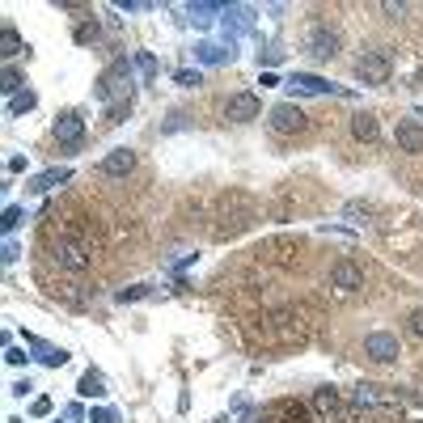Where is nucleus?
I'll list each match as a JSON object with an SVG mask.
<instances>
[{"mask_svg":"<svg viewBox=\"0 0 423 423\" xmlns=\"http://www.w3.org/2000/svg\"><path fill=\"white\" fill-rule=\"evenodd\" d=\"M97 97H102L106 106L131 102V68H127V60H115L111 68L97 77Z\"/></svg>","mask_w":423,"mask_h":423,"instance_id":"obj_1","label":"nucleus"},{"mask_svg":"<svg viewBox=\"0 0 423 423\" xmlns=\"http://www.w3.org/2000/svg\"><path fill=\"white\" fill-rule=\"evenodd\" d=\"M254 221V203L246 199V195H225L221 199V225H216V237H233V233H241L246 225Z\"/></svg>","mask_w":423,"mask_h":423,"instance_id":"obj_2","label":"nucleus"},{"mask_svg":"<svg viewBox=\"0 0 423 423\" xmlns=\"http://www.w3.org/2000/svg\"><path fill=\"white\" fill-rule=\"evenodd\" d=\"M390 72H394V64H390L385 51H364V56L356 60V77H360L364 85H385Z\"/></svg>","mask_w":423,"mask_h":423,"instance_id":"obj_3","label":"nucleus"},{"mask_svg":"<svg viewBox=\"0 0 423 423\" xmlns=\"http://www.w3.org/2000/svg\"><path fill=\"white\" fill-rule=\"evenodd\" d=\"M267 127L276 136H296V131H305V111H301L296 102H280V106H271Z\"/></svg>","mask_w":423,"mask_h":423,"instance_id":"obj_4","label":"nucleus"},{"mask_svg":"<svg viewBox=\"0 0 423 423\" xmlns=\"http://www.w3.org/2000/svg\"><path fill=\"white\" fill-rule=\"evenodd\" d=\"M364 356L373 360V364H394L402 356V347H398V339L390 330H373V335L364 339Z\"/></svg>","mask_w":423,"mask_h":423,"instance_id":"obj_5","label":"nucleus"},{"mask_svg":"<svg viewBox=\"0 0 423 423\" xmlns=\"http://www.w3.org/2000/svg\"><path fill=\"white\" fill-rule=\"evenodd\" d=\"M51 258H56V267H64V271H85L89 267V250L81 241H72V237L51 246Z\"/></svg>","mask_w":423,"mask_h":423,"instance_id":"obj_6","label":"nucleus"},{"mask_svg":"<svg viewBox=\"0 0 423 423\" xmlns=\"http://www.w3.org/2000/svg\"><path fill=\"white\" fill-rule=\"evenodd\" d=\"M258 115H262L258 93H233V97L225 102V119H229V123H254Z\"/></svg>","mask_w":423,"mask_h":423,"instance_id":"obj_7","label":"nucleus"},{"mask_svg":"<svg viewBox=\"0 0 423 423\" xmlns=\"http://www.w3.org/2000/svg\"><path fill=\"white\" fill-rule=\"evenodd\" d=\"M356 406H377V410H398L402 398L390 394L385 385H356Z\"/></svg>","mask_w":423,"mask_h":423,"instance_id":"obj_8","label":"nucleus"},{"mask_svg":"<svg viewBox=\"0 0 423 423\" xmlns=\"http://www.w3.org/2000/svg\"><path fill=\"white\" fill-rule=\"evenodd\" d=\"M309 56L313 60H335L339 56V34L330 26H313L309 30Z\"/></svg>","mask_w":423,"mask_h":423,"instance_id":"obj_9","label":"nucleus"},{"mask_svg":"<svg viewBox=\"0 0 423 423\" xmlns=\"http://www.w3.org/2000/svg\"><path fill=\"white\" fill-rule=\"evenodd\" d=\"M330 284H335L339 292H356V288H364V271L356 267L351 258H339L335 267H330Z\"/></svg>","mask_w":423,"mask_h":423,"instance_id":"obj_10","label":"nucleus"},{"mask_svg":"<svg viewBox=\"0 0 423 423\" xmlns=\"http://www.w3.org/2000/svg\"><path fill=\"white\" fill-rule=\"evenodd\" d=\"M56 140L68 144V148H77V144L85 140V119H81L77 111H64V115L56 119Z\"/></svg>","mask_w":423,"mask_h":423,"instance_id":"obj_11","label":"nucleus"},{"mask_svg":"<svg viewBox=\"0 0 423 423\" xmlns=\"http://www.w3.org/2000/svg\"><path fill=\"white\" fill-rule=\"evenodd\" d=\"M106 178H127L131 170H136V152L131 148H115L111 157H102V166H97Z\"/></svg>","mask_w":423,"mask_h":423,"instance_id":"obj_12","label":"nucleus"},{"mask_svg":"<svg viewBox=\"0 0 423 423\" xmlns=\"http://www.w3.org/2000/svg\"><path fill=\"white\" fill-rule=\"evenodd\" d=\"M394 140H398V148H402V152L419 157V152H423V123H419V119H402V123H398V131H394Z\"/></svg>","mask_w":423,"mask_h":423,"instance_id":"obj_13","label":"nucleus"},{"mask_svg":"<svg viewBox=\"0 0 423 423\" xmlns=\"http://www.w3.org/2000/svg\"><path fill=\"white\" fill-rule=\"evenodd\" d=\"M267 419H271V423H309V406L284 398V402H276V406L267 410Z\"/></svg>","mask_w":423,"mask_h":423,"instance_id":"obj_14","label":"nucleus"},{"mask_svg":"<svg viewBox=\"0 0 423 423\" xmlns=\"http://www.w3.org/2000/svg\"><path fill=\"white\" fill-rule=\"evenodd\" d=\"M313 415H322V419H335V415H339V390H330V385L313 390Z\"/></svg>","mask_w":423,"mask_h":423,"instance_id":"obj_15","label":"nucleus"},{"mask_svg":"<svg viewBox=\"0 0 423 423\" xmlns=\"http://www.w3.org/2000/svg\"><path fill=\"white\" fill-rule=\"evenodd\" d=\"M377 131H381V127H377V115L360 111V115L351 119V136H356V140H377Z\"/></svg>","mask_w":423,"mask_h":423,"instance_id":"obj_16","label":"nucleus"},{"mask_svg":"<svg viewBox=\"0 0 423 423\" xmlns=\"http://www.w3.org/2000/svg\"><path fill=\"white\" fill-rule=\"evenodd\" d=\"M77 394H81V398H102V394H106V381H102V373H93V368H89V373L81 377V385H77Z\"/></svg>","mask_w":423,"mask_h":423,"instance_id":"obj_17","label":"nucleus"},{"mask_svg":"<svg viewBox=\"0 0 423 423\" xmlns=\"http://www.w3.org/2000/svg\"><path fill=\"white\" fill-rule=\"evenodd\" d=\"M0 56H5V60L22 56V34H17L13 26H5V30H0Z\"/></svg>","mask_w":423,"mask_h":423,"instance_id":"obj_18","label":"nucleus"},{"mask_svg":"<svg viewBox=\"0 0 423 423\" xmlns=\"http://www.w3.org/2000/svg\"><path fill=\"white\" fill-rule=\"evenodd\" d=\"M288 85H292V89H305V93H330V89H335V85H326L322 77H305V72H296Z\"/></svg>","mask_w":423,"mask_h":423,"instance_id":"obj_19","label":"nucleus"},{"mask_svg":"<svg viewBox=\"0 0 423 423\" xmlns=\"http://www.w3.org/2000/svg\"><path fill=\"white\" fill-rule=\"evenodd\" d=\"M343 216H347L351 225H364L368 216H373V203H364V199H351V203L343 207Z\"/></svg>","mask_w":423,"mask_h":423,"instance_id":"obj_20","label":"nucleus"},{"mask_svg":"<svg viewBox=\"0 0 423 423\" xmlns=\"http://www.w3.org/2000/svg\"><path fill=\"white\" fill-rule=\"evenodd\" d=\"M56 182H68V170H47L42 178H34V191H51Z\"/></svg>","mask_w":423,"mask_h":423,"instance_id":"obj_21","label":"nucleus"},{"mask_svg":"<svg viewBox=\"0 0 423 423\" xmlns=\"http://www.w3.org/2000/svg\"><path fill=\"white\" fill-rule=\"evenodd\" d=\"M30 106H34V93L26 89V93H13V102H9V111H13V115H26Z\"/></svg>","mask_w":423,"mask_h":423,"instance_id":"obj_22","label":"nucleus"},{"mask_svg":"<svg viewBox=\"0 0 423 423\" xmlns=\"http://www.w3.org/2000/svg\"><path fill=\"white\" fill-rule=\"evenodd\" d=\"M140 296H148V284H136V288H123V292H119L115 301H119V305H127V301H140Z\"/></svg>","mask_w":423,"mask_h":423,"instance_id":"obj_23","label":"nucleus"},{"mask_svg":"<svg viewBox=\"0 0 423 423\" xmlns=\"http://www.w3.org/2000/svg\"><path fill=\"white\" fill-rule=\"evenodd\" d=\"M97 34H102V30H97V22H85V26H81V30H77V42H81V47H85V42H93V38H97Z\"/></svg>","mask_w":423,"mask_h":423,"instance_id":"obj_24","label":"nucleus"},{"mask_svg":"<svg viewBox=\"0 0 423 423\" xmlns=\"http://www.w3.org/2000/svg\"><path fill=\"white\" fill-rule=\"evenodd\" d=\"M5 93H22V72L17 68H5Z\"/></svg>","mask_w":423,"mask_h":423,"instance_id":"obj_25","label":"nucleus"},{"mask_svg":"<svg viewBox=\"0 0 423 423\" xmlns=\"http://www.w3.org/2000/svg\"><path fill=\"white\" fill-rule=\"evenodd\" d=\"M174 81H178L182 89H195V85H199V72H191V68H182V72H174Z\"/></svg>","mask_w":423,"mask_h":423,"instance_id":"obj_26","label":"nucleus"},{"mask_svg":"<svg viewBox=\"0 0 423 423\" xmlns=\"http://www.w3.org/2000/svg\"><path fill=\"white\" fill-rule=\"evenodd\" d=\"M381 13H385V17H402V13H406V5H402V0H385Z\"/></svg>","mask_w":423,"mask_h":423,"instance_id":"obj_27","label":"nucleus"},{"mask_svg":"<svg viewBox=\"0 0 423 423\" xmlns=\"http://www.w3.org/2000/svg\"><path fill=\"white\" fill-rule=\"evenodd\" d=\"M89 423H119L115 410H89Z\"/></svg>","mask_w":423,"mask_h":423,"instance_id":"obj_28","label":"nucleus"},{"mask_svg":"<svg viewBox=\"0 0 423 423\" xmlns=\"http://www.w3.org/2000/svg\"><path fill=\"white\" fill-rule=\"evenodd\" d=\"M410 335H415V339H423V309H415V313H410Z\"/></svg>","mask_w":423,"mask_h":423,"instance_id":"obj_29","label":"nucleus"},{"mask_svg":"<svg viewBox=\"0 0 423 423\" xmlns=\"http://www.w3.org/2000/svg\"><path fill=\"white\" fill-rule=\"evenodd\" d=\"M17 225H22V207H9L5 212V229H17Z\"/></svg>","mask_w":423,"mask_h":423,"instance_id":"obj_30","label":"nucleus"},{"mask_svg":"<svg viewBox=\"0 0 423 423\" xmlns=\"http://www.w3.org/2000/svg\"><path fill=\"white\" fill-rule=\"evenodd\" d=\"M30 410H34L38 419H42V415H51V398H34V406H30Z\"/></svg>","mask_w":423,"mask_h":423,"instance_id":"obj_31","label":"nucleus"},{"mask_svg":"<svg viewBox=\"0 0 423 423\" xmlns=\"http://www.w3.org/2000/svg\"><path fill=\"white\" fill-rule=\"evenodd\" d=\"M136 64H140L144 77H152V56H136Z\"/></svg>","mask_w":423,"mask_h":423,"instance_id":"obj_32","label":"nucleus"},{"mask_svg":"<svg viewBox=\"0 0 423 423\" xmlns=\"http://www.w3.org/2000/svg\"><path fill=\"white\" fill-rule=\"evenodd\" d=\"M5 360H9V364H22V360H26V351H22V347H9V351H5Z\"/></svg>","mask_w":423,"mask_h":423,"instance_id":"obj_33","label":"nucleus"},{"mask_svg":"<svg viewBox=\"0 0 423 423\" xmlns=\"http://www.w3.org/2000/svg\"><path fill=\"white\" fill-rule=\"evenodd\" d=\"M415 115H419V119H423V106H419V111H415Z\"/></svg>","mask_w":423,"mask_h":423,"instance_id":"obj_34","label":"nucleus"},{"mask_svg":"<svg viewBox=\"0 0 423 423\" xmlns=\"http://www.w3.org/2000/svg\"><path fill=\"white\" fill-rule=\"evenodd\" d=\"M262 423H271V419H262Z\"/></svg>","mask_w":423,"mask_h":423,"instance_id":"obj_35","label":"nucleus"}]
</instances>
